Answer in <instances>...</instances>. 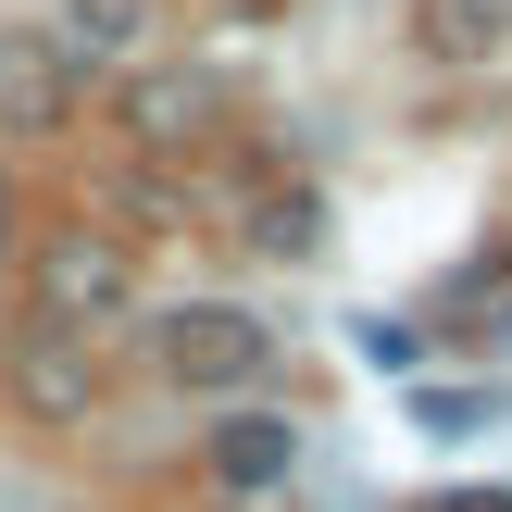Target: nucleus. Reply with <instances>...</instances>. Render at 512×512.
Returning <instances> with one entry per match:
<instances>
[{
  "label": "nucleus",
  "mask_w": 512,
  "mask_h": 512,
  "mask_svg": "<svg viewBox=\"0 0 512 512\" xmlns=\"http://www.w3.org/2000/svg\"><path fill=\"white\" fill-rule=\"evenodd\" d=\"M25 263H38V325H63V338H88V325H125V313H138V263H125L100 225H50Z\"/></svg>",
  "instance_id": "1"
},
{
  "label": "nucleus",
  "mask_w": 512,
  "mask_h": 512,
  "mask_svg": "<svg viewBox=\"0 0 512 512\" xmlns=\"http://www.w3.org/2000/svg\"><path fill=\"white\" fill-rule=\"evenodd\" d=\"M150 363H163L175 388H250V375L275 363V338L238 300H175V313H150Z\"/></svg>",
  "instance_id": "2"
},
{
  "label": "nucleus",
  "mask_w": 512,
  "mask_h": 512,
  "mask_svg": "<svg viewBox=\"0 0 512 512\" xmlns=\"http://www.w3.org/2000/svg\"><path fill=\"white\" fill-rule=\"evenodd\" d=\"M213 125H225V88L200 63H138L125 75V138L138 150H200Z\"/></svg>",
  "instance_id": "3"
},
{
  "label": "nucleus",
  "mask_w": 512,
  "mask_h": 512,
  "mask_svg": "<svg viewBox=\"0 0 512 512\" xmlns=\"http://www.w3.org/2000/svg\"><path fill=\"white\" fill-rule=\"evenodd\" d=\"M13 400L50 413V425H75V413L100 400V375H88V350H75L63 325H25V338H13Z\"/></svg>",
  "instance_id": "4"
},
{
  "label": "nucleus",
  "mask_w": 512,
  "mask_h": 512,
  "mask_svg": "<svg viewBox=\"0 0 512 512\" xmlns=\"http://www.w3.org/2000/svg\"><path fill=\"white\" fill-rule=\"evenodd\" d=\"M63 113H75L63 38H0V125H13V138H38V125H63Z\"/></svg>",
  "instance_id": "5"
},
{
  "label": "nucleus",
  "mask_w": 512,
  "mask_h": 512,
  "mask_svg": "<svg viewBox=\"0 0 512 512\" xmlns=\"http://www.w3.org/2000/svg\"><path fill=\"white\" fill-rule=\"evenodd\" d=\"M213 475H225V488H275V475H288V425H275V413H238L213 438Z\"/></svg>",
  "instance_id": "6"
},
{
  "label": "nucleus",
  "mask_w": 512,
  "mask_h": 512,
  "mask_svg": "<svg viewBox=\"0 0 512 512\" xmlns=\"http://www.w3.org/2000/svg\"><path fill=\"white\" fill-rule=\"evenodd\" d=\"M425 38H438L450 63H488V50L512 38V0H438V13H425Z\"/></svg>",
  "instance_id": "7"
},
{
  "label": "nucleus",
  "mask_w": 512,
  "mask_h": 512,
  "mask_svg": "<svg viewBox=\"0 0 512 512\" xmlns=\"http://www.w3.org/2000/svg\"><path fill=\"white\" fill-rule=\"evenodd\" d=\"M250 238H263V250H313V200H263V213H250Z\"/></svg>",
  "instance_id": "8"
},
{
  "label": "nucleus",
  "mask_w": 512,
  "mask_h": 512,
  "mask_svg": "<svg viewBox=\"0 0 512 512\" xmlns=\"http://www.w3.org/2000/svg\"><path fill=\"white\" fill-rule=\"evenodd\" d=\"M413 413H425V425H438V438H475V425H488V400H438V388H425V400H413Z\"/></svg>",
  "instance_id": "9"
},
{
  "label": "nucleus",
  "mask_w": 512,
  "mask_h": 512,
  "mask_svg": "<svg viewBox=\"0 0 512 512\" xmlns=\"http://www.w3.org/2000/svg\"><path fill=\"white\" fill-rule=\"evenodd\" d=\"M25 263V213H13V188H0V275Z\"/></svg>",
  "instance_id": "10"
},
{
  "label": "nucleus",
  "mask_w": 512,
  "mask_h": 512,
  "mask_svg": "<svg viewBox=\"0 0 512 512\" xmlns=\"http://www.w3.org/2000/svg\"><path fill=\"white\" fill-rule=\"evenodd\" d=\"M438 512H512V488H450Z\"/></svg>",
  "instance_id": "11"
}]
</instances>
